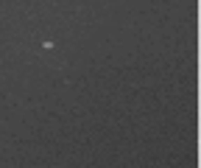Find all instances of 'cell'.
I'll return each instance as SVG.
<instances>
[{
  "label": "cell",
  "mask_w": 201,
  "mask_h": 168,
  "mask_svg": "<svg viewBox=\"0 0 201 168\" xmlns=\"http://www.w3.org/2000/svg\"><path fill=\"white\" fill-rule=\"evenodd\" d=\"M42 48H45V50H50V48H56V42H53V39H45V42H42Z\"/></svg>",
  "instance_id": "obj_1"
}]
</instances>
